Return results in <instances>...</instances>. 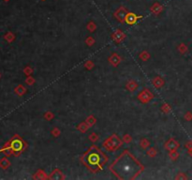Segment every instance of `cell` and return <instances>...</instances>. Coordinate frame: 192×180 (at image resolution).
<instances>
[{"instance_id": "obj_8", "label": "cell", "mask_w": 192, "mask_h": 180, "mask_svg": "<svg viewBox=\"0 0 192 180\" xmlns=\"http://www.w3.org/2000/svg\"><path fill=\"white\" fill-rule=\"evenodd\" d=\"M15 91H16V93H17L18 95H23V94L25 93V89H24L23 86H18V87L15 89Z\"/></svg>"}, {"instance_id": "obj_10", "label": "cell", "mask_w": 192, "mask_h": 180, "mask_svg": "<svg viewBox=\"0 0 192 180\" xmlns=\"http://www.w3.org/2000/svg\"><path fill=\"white\" fill-rule=\"evenodd\" d=\"M187 147L189 150H191V149H192V142H189V143H187Z\"/></svg>"}, {"instance_id": "obj_11", "label": "cell", "mask_w": 192, "mask_h": 180, "mask_svg": "<svg viewBox=\"0 0 192 180\" xmlns=\"http://www.w3.org/2000/svg\"><path fill=\"white\" fill-rule=\"evenodd\" d=\"M5 1H6V2H8V0H5Z\"/></svg>"}, {"instance_id": "obj_9", "label": "cell", "mask_w": 192, "mask_h": 180, "mask_svg": "<svg viewBox=\"0 0 192 180\" xmlns=\"http://www.w3.org/2000/svg\"><path fill=\"white\" fill-rule=\"evenodd\" d=\"M186 119L187 120H191L192 119V114H191V112H187V116H186Z\"/></svg>"}, {"instance_id": "obj_1", "label": "cell", "mask_w": 192, "mask_h": 180, "mask_svg": "<svg viewBox=\"0 0 192 180\" xmlns=\"http://www.w3.org/2000/svg\"><path fill=\"white\" fill-rule=\"evenodd\" d=\"M115 166H118V172L120 171V175H125V177H130V175H134L138 171L137 167L139 166L135 160H131L130 158L125 157L123 155L120 159L114 163Z\"/></svg>"}, {"instance_id": "obj_5", "label": "cell", "mask_w": 192, "mask_h": 180, "mask_svg": "<svg viewBox=\"0 0 192 180\" xmlns=\"http://www.w3.org/2000/svg\"><path fill=\"white\" fill-rule=\"evenodd\" d=\"M88 161L91 164H98L99 161V158L97 154H92L89 158H88Z\"/></svg>"}, {"instance_id": "obj_3", "label": "cell", "mask_w": 192, "mask_h": 180, "mask_svg": "<svg viewBox=\"0 0 192 180\" xmlns=\"http://www.w3.org/2000/svg\"><path fill=\"white\" fill-rule=\"evenodd\" d=\"M139 18V16H136L135 14L133 13H129V14H126V21L129 22L130 25L131 24H134V22H136V20Z\"/></svg>"}, {"instance_id": "obj_2", "label": "cell", "mask_w": 192, "mask_h": 180, "mask_svg": "<svg viewBox=\"0 0 192 180\" xmlns=\"http://www.w3.org/2000/svg\"><path fill=\"white\" fill-rule=\"evenodd\" d=\"M9 146V148L12 149V154L14 155H19L20 152H22L23 148H24V143L23 141L20 139L19 136H14L12 140H10L9 143H7Z\"/></svg>"}, {"instance_id": "obj_6", "label": "cell", "mask_w": 192, "mask_h": 180, "mask_svg": "<svg viewBox=\"0 0 192 180\" xmlns=\"http://www.w3.org/2000/svg\"><path fill=\"white\" fill-rule=\"evenodd\" d=\"M115 15H120V16H118V18H119L120 20H122L123 17H126V9H125L124 8H121L118 11H117Z\"/></svg>"}, {"instance_id": "obj_12", "label": "cell", "mask_w": 192, "mask_h": 180, "mask_svg": "<svg viewBox=\"0 0 192 180\" xmlns=\"http://www.w3.org/2000/svg\"><path fill=\"white\" fill-rule=\"evenodd\" d=\"M0 77H1V74H0Z\"/></svg>"}, {"instance_id": "obj_7", "label": "cell", "mask_w": 192, "mask_h": 180, "mask_svg": "<svg viewBox=\"0 0 192 180\" xmlns=\"http://www.w3.org/2000/svg\"><path fill=\"white\" fill-rule=\"evenodd\" d=\"M4 39H5L7 41H8V42H12V41L14 40V36H13V34H12V33L8 32V33H7L6 35L4 36Z\"/></svg>"}, {"instance_id": "obj_4", "label": "cell", "mask_w": 192, "mask_h": 180, "mask_svg": "<svg viewBox=\"0 0 192 180\" xmlns=\"http://www.w3.org/2000/svg\"><path fill=\"white\" fill-rule=\"evenodd\" d=\"M10 166V162L8 161V159L6 158H3V159L0 160V168L3 169V170H6Z\"/></svg>"}]
</instances>
